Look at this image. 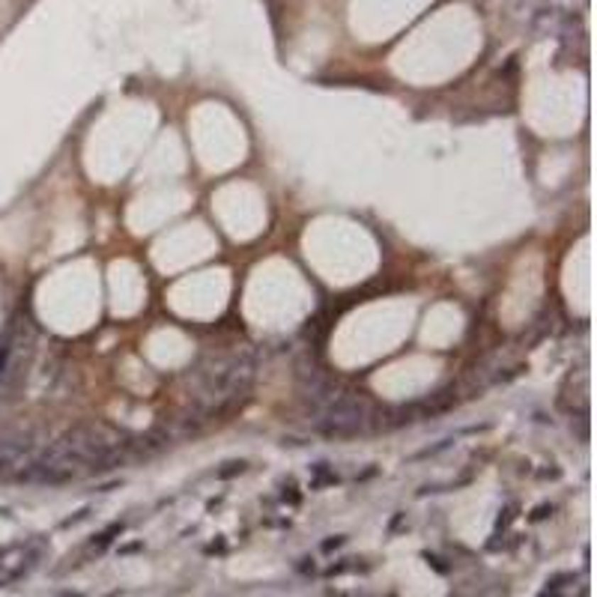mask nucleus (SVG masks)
<instances>
[{"mask_svg":"<svg viewBox=\"0 0 597 597\" xmlns=\"http://www.w3.org/2000/svg\"><path fill=\"white\" fill-rule=\"evenodd\" d=\"M254 380V358L251 356H233L218 361L212 371L203 376V385L195 395V412L203 418H212L218 412L230 410Z\"/></svg>","mask_w":597,"mask_h":597,"instance_id":"obj_1","label":"nucleus"},{"mask_svg":"<svg viewBox=\"0 0 597 597\" xmlns=\"http://www.w3.org/2000/svg\"><path fill=\"white\" fill-rule=\"evenodd\" d=\"M33 457H36V445L31 439H6V442H0V475L16 478Z\"/></svg>","mask_w":597,"mask_h":597,"instance_id":"obj_3","label":"nucleus"},{"mask_svg":"<svg viewBox=\"0 0 597 597\" xmlns=\"http://www.w3.org/2000/svg\"><path fill=\"white\" fill-rule=\"evenodd\" d=\"M371 425V410L365 400L358 398H338L323 406L317 418V430L329 436V439H346V436L365 433Z\"/></svg>","mask_w":597,"mask_h":597,"instance_id":"obj_2","label":"nucleus"}]
</instances>
